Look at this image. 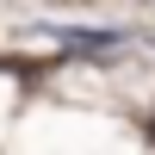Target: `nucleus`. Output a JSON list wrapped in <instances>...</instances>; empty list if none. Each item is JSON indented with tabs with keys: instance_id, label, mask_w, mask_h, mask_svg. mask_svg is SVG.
<instances>
[{
	"instance_id": "nucleus-1",
	"label": "nucleus",
	"mask_w": 155,
	"mask_h": 155,
	"mask_svg": "<svg viewBox=\"0 0 155 155\" xmlns=\"http://www.w3.org/2000/svg\"><path fill=\"white\" fill-rule=\"evenodd\" d=\"M68 44H74V50H81V56H112V50H118V44H124V37H118V31H74V37H68Z\"/></svg>"
},
{
	"instance_id": "nucleus-2",
	"label": "nucleus",
	"mask_w": 155,
	"mask_h": 155,
	"mask_svg": "<svg viewBox=\"0 0 155 155\" xmlns=\"http://www.w3.org/2000/svg\"><path fill=\"white\" fill-rule=\"evenodd\" d=\"M149 137H155V112H149Z\"/></svg>"
}]
</instances>
